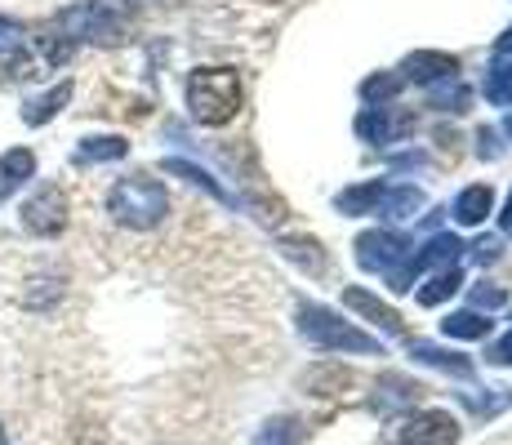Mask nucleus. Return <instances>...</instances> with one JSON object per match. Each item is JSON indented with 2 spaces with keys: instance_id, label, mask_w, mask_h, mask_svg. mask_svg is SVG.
I'll list each match as a JSON object with an SVG mask.
<instances>
[{
  "instance_id": "nucleus-1",
  "label": "nucleus",
  "mask_w": 512,
  "mask_h": 445,
  "mask_svg": "<svg viewBox=\"0 0 512 445\" xmlns=\"http://www.w3.org/2000/svg\"><path fill=\"white\" fill-rule=\"evenodd\" d=\"M187 112L201 125H228L241 112V76L232 67H201L187 76Z\"/></svg>"
},
{
  "instance_id": "nucleus-2",
  "label": "nucleus",
  "mask_w": 512,
  "mask_h": 445,
  "mask_svg": "<svg viewBox=\"0 0 512 445\" xmlns=\"http://www.w3.org/2000/svg\"><path fill=\"white\" fill-rule=\"evenodd\" d=\"M107 214H112L121 227L147 232V227H156L165 214H170V196H165V187L156 183V178L130 174L107 192Z\"/></svg>"
},
{
  "instance_id": "nucleus-3",
  "label": "nucleus",
  "mask_w": 512,
  "mask_h": 445,
  "mask_svg": "<svg viewBox=\"0 0 512 445\" xmlns=\"http://www.w3.org/2000/svg\"><path fill=\"white\" fill-rule=\"evenodd\" d=\"M299 330L308 343L317 348H330V352H379V339H370L366 330L348 325L343 316H334L330 308H317V303H303L299 308Z\"/></svg>"
},
{
  "instance_id": "nucleus-4",
  "label": "nucleus",
  "mask_w": 512,
  "mask_h": 445,
  "mask_svg": "<svg viewBox=\"0 0 512 445\" xmlns=\"http://www.w3.org/2000/svg\"><path fill=\"white\" fill-rule=\"evenodd\" d=\"M58 32H67L72 41H94V45H116L125 36V18L116 14L107 0H85V5H72L54 18Z\"/></svg>"
},
{
  "instance_id": "nucleus-5",
  "label": "nucleus",
  "mask_w": 512,
  "mask_h": 445,
  "mask_svg": "<svg viewBox=\"0 0 512 445\" xmlns=\"http://www.w3.org/2000/svg\"><path fill=\"white\" fill-rule=\"evenodd\" d=\"M459 254H464V241H459V236H446V232L432 236V241L423 245L419 254H410V259L388 276V290H392V294L415 290V276H419V272H428V267H455Z\"/></svg>"
},
{
  "instance_id": "nucleus-6",
  "label": "nucleus",
  "mask_w": 512,
  "mask_h": 445,
  "mask_svg": "<svg viewBox=\"0 0 512 445\" xmlns=\"http://www.w3.org/2000/svg\"><path fill=\"white\" fill-rule=\"evenodd\" d=\"M23 227L32 236H58L67 227V192L58 183H45L36 196L23 205Z\"/></svg>"
},
{
  "instance_id": "nucleus-7",
  "label": "nucleus",
  "mask_w": 512,
  "mask_h": 445,
  "mask_svg": "<svg viewBox=\"0 0 512 445\" xmlns=\"http://www.w3.org/2000/svg\"><path fill=\"white\" fill-rule=\"evenodd\" d=\"M406 259H410L406 236H397V232H361L357 236V263L366 267V272L392 276Z\"/></svg>"
},
{
  "instance_id": "nucleus-8",
  "label": "nucleus",
  "mask_w": 512,
  "mask_h": 445,
  "mask_svg": "<svg viewBox=\"0 0 512 445\" xmlns=\"http://www.w3.org/2000/svg\"><path fill=\"white\" fill-rule=\"evenodd\" d=\"M410 130H415V116L401 112V107H366V112L357 116V134L374 147L397 143V138L410 134Z\"/></svg>"
},
{
  "instance_id": "nucleus-9",
  "label": "nucleus",
  "mask_w": 512,
  "mask_h": 445,
  "mask_svg": "<svg viewBox=\"0 0 512 445\" xmlns=\"http://www.w3.org/2000/svg\"><path fill=\"white\" fill-rule=\"evenodd\" d=\"M401 445H459V423L446 410H423L415 419H406Z\"/></svg>"
},
{
  "instance_id": "nucleus-10",
  "label": "nucleus",
  "mask_w": 512,
  "mask_h": 445,
  "mask_svg": "<svg viewBox=\"0 0 512 445\" xmlns=\"http://www.w3.org/2000/svg\"><path fill=\"white\" fill-rule=\"evenodd\" d=\"M459 76V63L450 54H432V49H419L401 63V81H415V85H437V81H450Z\"/></svg>"
},
{
  "instance_id": "nucleus-11",
  "label": "nucleus",
  "mask_w": 512,
  "mask_h": 445,
  "mask_svg": "<svg viewBox=\"0 0 512 445\" xmlns=\"http://www.w3.org/2000/svg\"><path fill=\"white\" fill-rule=\"evenodd\" d=\"M32 174H36V156L27 152V147H9V152L0 156V205H5Z\"/></svg>"
},
{
  "instance_id": "nucleus-12",
  "label": "nucleus",
  "mask_w": 512,
  "mask_h": 445,
  "mask_svg": "<svg viewBox=\"0 0 512 445\" xmlns=\"http://www.w3.org/2000/svg\"><path fill=\"white\" fill-rule=\"evenodd\" d=\"M343 303H348L352 312H361V316H366V321H374V325H379V330H388V334H401V330H406V325H401V316L392 312L388 303H379V299H374V294L357 290V285H352V290H343Z\"/></svg>"
},
{
  "instance_id": "nucleus-13",
  "label": "nucleus",
  "mask_w": 512,
  "mask_h": 445,
  "mask_svg": "<svg viewBox=\"0 0 512 445\" xmlns=\"http://www.w3.org/2000/svg\"><path fill=\"white\" fill-rule=\"evenodd\" d=\"M490 210H495V187H490V183H472V187H464V192L455 196V219L464 227L486 223Z\"/></svg>"
},
{
  "instance_id": "nucleus-14",
  "label": "nucleus",
  "mask_w": 512,
  "mask_h": 445,
  "mask_svg": "<svg viewBox=\"0 0 512 445\" xmlns=\"http://www.w3.org/2000/svg\"><path fill=\"white\" fill-rule=\"evenodd\" d=\"M419 210H423V192H419V187H383L379 205H374V214H383L388 223L415 219Z\"/></svg>"
},
{
  "instance_id": "nucleus-15",
  "label": "nucleus",
  "mask_w": 512,
  "mask_h": 445,
  "mask_svg": "<svg viewBox=\"0 0 512 445\" xmlns=\"http://www.w3.org/2000/svg\"><path fill=\"white\" fill-rule=\"evenodd\" d=\"M410 356H415V361H423V365H437V370L455 374V379H472V361H468V356L446 352V348H437V343L415 339V343H410Z\"/></svg>"
},
{
  "instance_id": "nucleus-16",
  "label": "nucleus",
  "mask_w": 512,
  "mask_h": 445,
  "mask_svg": "<svg viewBox=\"0 0 512 445\" xmlns=\"http://www.w3.org/2000/svg\"><path fill=\"white\" fill-rule=\"evenodd\" d=\"M72 103V81H58L49 94H41V98H27V107H23V121L27 125H45V121H54L63 107Z\"/></svg>"
},
{
  "instance_id": "nucleus-17",
  "label": "nucleus",
  "mask_w": 512,
  "mask_h": 445,
  "mask_svg": "<svg viewBox=\"0 0 512 445\" xmlns=\"http://www.w3.org/2000/svg\"><path fill=\"white\" fill-rule=\"evenodd\" d=\"M379 392H388V397H374V410L379 414H397V410H406V405H415L423 397L419 383L401 379V374H388V379L379 383Z\"/></svg>"
},
{
  "instance_id": "nucleus-18",
  "label": "nucleus",
  "mask_w": 512,
  "mask_h": 445,
  "mask_svg": "<svg viewBox=\"0 0 512 445\" xmlns=\"http://www.w3.org/2000/svg\"><path fill=\"white\" fill-rule=\"evenodd\" d=\"M130 152V143L116 134H98V138H81L76 147V165H98V161H121Z\"/></svg>"
},
{
  "instance_id": "nucleus-19",
  "label": "nucleus",
  "mask_w": 512,
  "mask_h": 445,
  "mask_svg": "<svg viewBox=\"0 0 512 445\" xmlns=\"http://www.w3.org/2000/svg\"><path fill=\"white\" fill-rule=\"evenodd\" d=\"M303 437H308L303 419H294V414H281V419L263 423V432L254 437V445H303Z\"/></svg>"
},
{
  "instance_id": "nucleus-20",
  "label": "nucleus",
  "mask_w": 512,
  "mask_h": 445,
  "mask_svg": "<svg viewBox=\"0 0 512 445\" xmlns=\"http://www.w3.org/2000/svg\"><path fill=\"white\" fill-rule=\"evenodd\" d=\"M383 187H388V183H361V187H348V192L334 196V205H339L343 214H370L374 205H379Z\"/></svg>"
},
{
  "instance_id": "nucleus-21",
  "label": "nucleus",
  "mask_w": 512,
  "mask_h": 445,
  "mask_svg": "<svg viewBox=\"0 0 512 445\" xmlns=\"http://www.w3.org/2000/svg\"><path fill=\"white\" fill-rule=\"evenodd\" d=\"M459 285H464V272H459V267H446V272H437V276H432V281L419 290V303H423V308H437V303H446L450 294L459 290Z\"/></svg>"
},
{
  "instance_id": "nucleus-22",
  "label": "nucleus",
  "mask_w": 512,
  "mask_h": 445,
  "mask_svg": "<svg viewBox=\"0 0 512 445\" xmlns=\"http://www.w3.org/2000/svg\"><path fill=\"white\" fill-rule=\"evenodd\" d=\"M428 94H432V107H441V112H468V89L459 85V76L428 85Z\"/></svg>"
},
{
  "instance_id": "nucleus-23",
  "label": "nucleus",
  "mask_w": 512,
  "mask_h": 445,
  "mask_svg": "<svg viewBox=\"0 0 512 445\" xmlns=\"http://www.w3.org/2000/svg\"><path fill=\"white\" fill-rule=\"evenodd\" d=\"M441 334H450V339H486L490 321H481L477 312H455L441 321Z\"/></svg>"
},
{
  "instance_id": "nucleus-24",
  "label": "nucleus",
  "mask_w": 512,
  "mask_h": 445,
  "mask_svg": "<svg viewBox=\"0 0 512 445\" xmlns=\"http://www.w3.org/2000/svg\"><path fill=\"white\" fill-rule=\"evenodd\" d=\"M281 250H285V259H294L299 267H308V272H321V267H326V254H321L317 241H299V236H285Z\"/></svg>"
},
{
  "instance_id": "nucleus-25",
  "label": "nucleus",
  "mask_w": 512,
  "mask_h": 445,
  "mask_svg": "<svg viewBox=\"0 0 512 445\" xmlns=\"http://www.w3.org/2000/svg\"><path fill=\"white\" fill-rule=\"evenodd\" d=\"M486 98L495 107H508L512 103V63H508V58H499V63L486 72Z\"/></svg>"
},
{
  "instance_id": "nucleus-26",
  "label": "nucleus",
  "mask_w": 512,
  "mask_h": 445,
  "mask_svg": "<svg viewBox=\"0 0 512 445\" xmlns=\"http://www.w3.org/2000/svg\"><path fill=\"white\" fill-rule=\"evenodd\" d=\"M165 174H179V178H187V183L205 187V192H210V196H219V201H228V192H223V187L214 183V178L205 174L201 165H192V161H165Z\"/></svg>"
},
{
  "instance_id": "nucleus-27",
  "label": "nucleus",
  "mask_w": 512,
  "mask_h": 445,
  "mask_svg": "<svg viewBox=\"0 0 512 445\" xmlns=\"http://www.w3.org/2000/svg\"><path fill=\"white\" fill-rule=\"evenodd\" d=\"M397 94H401V76H370V81L361 85V98H366V103H379V107H388Z\"/></svg>"
},
{
  "instance_id": "nucleus-28",
  "label": "nucleus",
  "mask_w": 512,
  "mask_h": 445,
  "mask_svg": "<svg viewBox=\"0 0 512 445\" xmlns=\"http://www.w3.org/2000/svg\"><path fill=\"white\" fill-rule=\"evenodd\" d=\"M18 49H23V27L0 18V54H18Z\"/></svg>"
},
{
  "instance_id": "nucleus-29",
  "label": "nucleus",
  "mask_w": 512,
  "mask_h": 445,
  "mask_svg": "<svg viewBox=\"0 0 512 445\" xmlns=\"http://www.w3.org/2000/svg\"><path fill=\"white\" fill-rule=\"evenodd\" d=\"M504 303H508V294L495 290V285H490V290H486V285H481V290H472V308H504Z\"/></svg>"
},
{
  "instance_id": "nucleus-30",
  "label": "nucleus",
  "mask_w": 512,
  "mask_h": 445,
  "mask_svg": "<svg viewBox=\"0 0 512 445\" xmlns=\"http://www.w3.org/2000/svg\"><path fill=\"white\" fill-rule=\"evenodd\" d=\"M486 361H495V365H512V330L504 334V339L495 343V348H490V356Z\"/></svg>"
},
{
  "instance_id": "nucleus-31",
  "label": "nucleus",
  "mask_w": 512,
  "mask_h": 445,
  "mask_svg": "<svg viewBox=\"0 0 512 445\" xmlns=\"http://www.w3.org/2000/svg\"><path fill=\"white\" fill-rule=\"evenodd\" d=\"M499 54H512V27H508L504 36H499Z\"/></svg>"
},
{
  "instance_id": "nucleus-32",
  "label": "nucleus",
  "mask_w": 512,
  "mask_h": 445,
  "mask_svg": "<svg viewBox=\"0 0 512 445\" xmlns=\"http://www.w3.org/2000/svg\"><path fill=\"white\" fill-rule=\"evenodd\" d=\"M504 232L512 236V196H508V205H504Z\"/></svg>"
},
{
  "instance_id": "nucleus-33",
  "label": "nucleus",
  "mask_w": 512,
  "mask_h": 445,
  "mask_svg": "<svg viewBox=\"0 0 512 445\" xmlns=\"http://www.w3.org/2000/svg\"><path fill=\"white\" fill-rule=\"evenodd\" d=\"M504 134L512 138V112H508V121H504Z\"/></svg>"
}]
</instances>
